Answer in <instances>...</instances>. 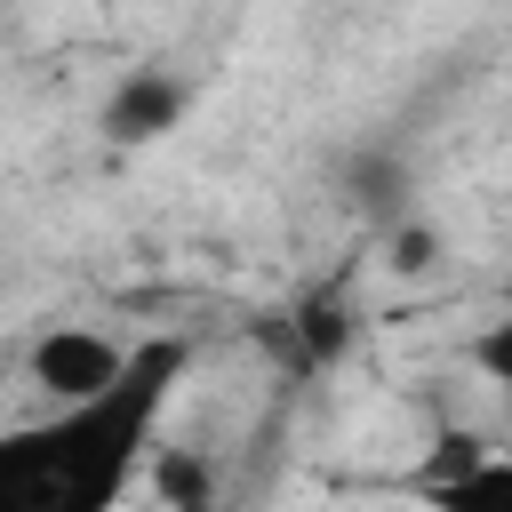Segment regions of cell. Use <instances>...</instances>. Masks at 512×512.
<instances>
[{
	"label": "cell",
	"mask_w": 512,
	"mask_h": 512,
	"mask_svg": "<svg viewBox=\"0 0 512 512\" xmlns=\"http://www.w3.org/2000/svg\"><path fill=\"white\" fill-rule=\"evenodd\" d=\"M488 456H496V448H488L480 432H440L432 456L416 464V496H424V488H448V480H464V472H480Z\"/></svg>",
	"instance_id": "6"
},
{
	"label": "cell",
	"mask_w": 512,
	"mask_h": 512,
	"mask_svg": "<svg viewBox=\"0 0 512 512\" xmlns=\"http://www.w3.org/2000/svg\"><path fill=\"white\" fill-rule=\"evenodd\" d=\"M184 112H192V80H184V72H128V80L112 88V104H104V136H112V144H152V136H168Z\"/></svg>",
	"instance_id": "3"
},
{
	"label": "cell",
	"mask_w": 512,
	"mask_h": 512,
	"mask_svg": "<svg viewBox=\"0 0 512 512\" xmlns=\"http://www.w3.org/2000/svg\"><path fill=\"white\" fill-rule=\"evenodd\" d=\"M128 360H136V344H120V336H104V328H80V320H56L48 336H32L24 376H32V392H48L56 408H88V400L120 392Z\"/></svg>",
	"instance_id": "2"
},
{
	"label": "cell",
	"mask_w": 512,
	"mask_h": 512,
	"mask_svg": "<svg viewBox=\"0 0 512 512\" xmlns=\"http://www.w3.org/2000/svg\"><path fill=\"white\" fill-rule=\"evenodd\" d=\"M176 368H184V344L152 336L136 344L120 392L88 408H56L48 424L0 432V512H112L152 456V424L176 392Z\"/></svg>",
	"instance_id": "1"
},
{
	"label": "cell",
	"mask_w": 512,
	"mask_h": 512,
	"mask_svg": "<svg viewBox=\"0 0 512 512\" xmlns=\"http://www.w3.org/2000/svg\"><path fill=\"white\" fill-rule=\"evenodd\" d=\"M144 480H152L160 512H216V464H208V448H152Z\"/></svg>",
	"instance_id": "4"
},
{
	"label": "cell",
	"mask_w": 512,
	"mask_h": 512,
	"mask_svg": "<svg viewBox=\"0 0 512 512\" xmlns=\"http://www.w3.org/2000/svg\"><path fill=\"white\" fill-rule=\"evenodd\" d=\"M424 264H432V232H424V224H408V232L392 240V272H424Z\"/></svg>",
	"instance_id": "8"
},
{
	"label": "cell",
	"mask_w": 512,
	"mask_h": 512,
	"mask_svg": "<svg viewBox=\"0 0 512 512\" xmlns=\"http://www.w3.org/2000/svg\"><path fill=\"white\" fill-rule=\"evenodd\" d=\"M432 512H512V456H488L480 472L448 480V488H424Z\"/></svg>",
	"instance_id": "5"
},
{
	"label": "cell",
	"mask_w": 512,
	"mask_h": 512,
	"mask_svg": "<svg viewBox=\"0 0 512 512\" xmlns=\"http://www.w3.org/2000/svg\"><path fill=\"white\" fill-rule=\"evenodd\" d=\"M464 360H472L488 384H512V312H504V320H488V328L464 344Z\"/></svg>",
	"instance_id": "7"
}]
</instances>
